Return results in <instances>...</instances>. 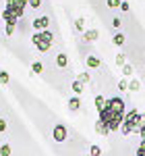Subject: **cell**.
<instances>
[{"label": "cell", "mask_w": 145, "mask_h": 156, "mask_svg": "<svg viewBox=\"0 0 145 156\" xmlns=\"http://www.w3.org/2000/svg\"><path fill=\"white\" fill-rule=\"evenodd\" d=\"M124 108H126V104H124L122 98H110V100H106V106L99 110V119L108 125L110 131L120 129L122 121H124V115H126Z\"/></svg>", "instance_id": "1"}, {"label": "cell", "mask_w": 145, "mask_h": 156, "mask_svg": "<svg viewBox=\"0 0 145 156\" xmlns=\"http://www.w3.org/2000/svg\"><path fill=\"white\" fill-rule=\"evenodd\" d=\"M143 125H145V115H141L137 108H131V110L124 115L120 131H122V135H129V133H133V131H139Z\"/></svg>", "instance_id": "2"}, {"label": "cell", "mask_w": 145, "mask_h": 156, "mask_svg": "<svg viewBox=\"0 0 145 156\" xmlns=\"http://www.w3.org/2000/svg\"><path fill=\"white\" fill-rule=\"evenodd\" d=\"M52 40H54L52 31L44 29V31H37V34H33V37H31V44H33V46H35L39 52H48V50L52 48Z\"/></svg>", "instance_id": "3"}, {"label": "cell", "mask_w": 145, "mask_h": 156, "mask_svg": "<svg viewBox=\"0 0 145 156\" xmlns=\"http://www.w3.org/2000/svg\"><path fill=\"white\" fill-rule=\"evenodd\" d=\"M25 6H29V0H6V9L15 12V17H23Z\"/></svg>", "instance_id": "4"}, {"label": "cell", "mask_w": 145, "mask_h": 156, "mask_svg": "<svg viewBox=\"0 0 145 156\" xmlns=\"http://www.w3.org/2000/svg\"><path fill=\"white\" fill-rule=\"evenodd\" d=\"M52 135H54V140L56 142H64L66 140V127L62 125V123H58V125H54V131H52Z\"/></svg>", "instance_id": "5"}, {"label": "cell", "mask_w": 145, "mask_h": 156, "mask_svg": "<svg viewBox=\"0 0 145 156\" xmlns=\"http://www.w3.org/2000/svg\"><path fill=\"white\" fill-rule=\"evenodd\" d=\"M31 25H33V29H35V31H44V29H48L50 19H48V17H37Z\"/></svg>", "instance_id": "6"}, {"label": "cell", "mask_w": 145, "mask_h": 156, "mask_svg": "<svg viewBox=\"0 0 145 156\" xmlns=\"http://www.w3.org/2000/svg\"><path fill=\"white\" fill-rule=\"evenodd\" d=\"M96 131L99 133V135H108L110 129H108V125H106L102 119H97V121H96Z\"/></svg>", "instance_id": "7"}, {"label": "cell", "mask_w": 145, "mask_h": 156, "mask_svg": "<svg viewBox=\"0 0 145 156\" xmlns=\"http://www.w3.org/2000/svg\"><path fill=\"white\" fill-rule=\"evenodd\" d=\"M85 65H87L89 69H97V67H99V58H97L96 54H89L87 60H85Z\"/></svg>", "instance_id": "8"}, {"label": "cell", "mask_w": 145, "mask_h": 156, "mask_svg": "<svg viewBox=\"0 0 145 156\" xmlns=\"http://www.w3.org/2000/svg\"><path fill=\"white\" fill-rule=\"evenodd\" d=\"M2 19H4L6 23H17V17H15V12L8 11V9H4V12H2Z\"/></svg>", "instance_id": "9"}, {"label": "cell", "mask_w": 145, "mask_h": 156, "mask_svg": "<svg viewBox=\"0 0 145 156\" xmlns=\"http://www.w3.org/2000/svg\"><path fill=\"white\" fill-rule=\"evenodd\" d=\"M69 108H71V110H79V108H81V98L72 96L71 100H69Z\"/></svg>", "instance_id": "10"}, {"label": "cell", "mask_w": 145, "mask_h": 156, "mask_svg": "<svg viewBox=\"0 0 145 156\" xmlns=\"http://www.w3.org/2000/svg\"><path fill=\"white\" fill-rule=\"evenodd\" d=\"M97 37H99L97 29H89V31H85V40H87V42H96Z\"/></svg>", "instance_id": "11"}, {"label": "cell", "mask_w": 145, "mask_h": 156, "mask_svg": "<svg viewBox=\"0 0 145 156\" xmlns=\"http://www.w3.org/2000/svg\"><path fill=\"white\" fill-rule=\"evenodd\" d=\"M56 65H58V67H60V69H64V67H66V65H69V58H66V54H58V56H56Z\"/></svg>", "instance_id": "12"}, {"label": "cell", "mask_w": 145, "mask_h": 156, "mask_svg": "<svg viewBox=\"0 0 145 156\" xmlns=\"http://www.w3.org/2000/svg\"><path fill=\"white\" fill-rule=\"evenodd\" d=\"M71 90L77 94V96H81V92H83V83H81L79 79H75V81H72V85H71Z\"/></svg>", "instance_id": "13"}, {"label": "cell", "mask_w": 145, "mask_h": 156, "mask_svg": "<svg viewBox=\"0 0 145 156\" xmlns=\"http://www.w3.org/2000/svg\"><path fill=\"white\" fill-rule=\"evenodd\" d=\"M139 87H141V81L139 79H131L129 81V92H139Z\"/></svg>", "instance_id": "14"}, {"label": "cell", "mask_w": 145, "mask_h": 156, "mask_svg": "<svg viewBox=\"0 0 145 156\" xmlns=\"http://www.w3.org/2000/svg\"><path fill=\"white\" fill-rule=\"evenodd\" d=\"M104 106H106V98L97 94V96H96V108H97V112H99V110H102Z\"/></svg>", "instance_id": "15"}, {"label": "cell", "mask_w": 145, "mask_h": 156, "mask_svg": "<svg viewBox=\"0 0 145 156\" xmlns=\"http://www.w3.org/2000/svg\"><path fill=\"white\" fill-rule=\"evenodd\" d=\"M133 73H135L133 65H122V75H124V77H131Z\"/></svg>", "instance_id": "16"}, {"label": "cell", "mask_w": 145, "mask_h": 156, "mask_svg": "<svg viewBox=\"0 0 145 156\" xmlns=\"http://www.w3.org/2000/svg\"><path fill=\"white\" fill-rule=\"evenodd\" d=\"M11 152H12V150H11V146H8V144L0 146V156H11Z\"/></svg>", "instance_id": "17"}, {"label": "cell", "mask_w": 145, "mask_h": 156, "mask_svg": "<svg viewBox=\"0 0 145 156\" xmlns=\"http://www.w3.org/2000/svg\"><path fill=\"white\" fill-rule=\"evenodd\" d=\"M112 42H114L116 46H122V44H124V36H122V34H116V36L112 37Z\"/></svg>", "instance_id": "18"}, {"label": "cell", "mask_w": 145, "mask_h": 156, "mask_svg": "<svg viewBox=\"0 0 145 156\" xmlns=\"http://www.w3.org/2000/svg\"><path fill=\"white\" fill-rule=\"evenodd\" d=\"M8 81H11V77H8V73H6V71H0V83H2V85H6Z\"/></svg>", "instance_id": "19"}, {"label": "cell", "mask_w": 145, "mask_h": 156, "mask_svg": "<svg viewBox=\"0 0 145 156\" xmlns=\"http://www.w3.org/2000/svg\"><path fill=\"white\" fill-rule=\"evenodd\" d=\"M118 90H120V92H129V81H126V79H120V81H118Z\"/></svg>", "instance_id": "20"}, {"label": "cell", "mask_w": 145, "mask_h": 156, "mask_svg": "<svg viewBox=\"0 0 145 156\" xmlns=\"http://www.w3.org/2000/svg\"><path fill=\"white\" fill-rule=\"evenodd\" d=\"M31 71L33 73H42L44 71V65H42V62H33V65H31Z\"/></svg>", "instance_id": "21"}, {"label": "cell", "mask_w": 145, "mask_h": 156, "mask_svg": "<svg viewBox=\"0 0 145 156\" xmlns=\"http://www.w3.org/2000/svg\"><path fill=\"white\" fill-rule=\"evenodd\" d=\"M116 65H126V58H124V54H122V52H118V54H116Z\"/></svg>", "instance_id": "22"}, {"label": "cell", "mask_w": 145, "mask_h": 156, "mask_svg": "<svg viewBox=\"0 0 145 156\" xmlns=\"http://www.w3.org/2000/svg\"><path fill=\"white\" fill-rule=\"evenodd\" d=\"M89 154H91V156H99V154H102V148H99V146H91Z\"/></svg>", "instance_id": "23"}, {"label": "cell", "mask_w": 145, "mask_h": 156, "mask_svg": "<svg viewBox=\"0 0 145 156\" xmlns=\"http://www.w3.org/2000/svg\"><path fill=\"white\" fill-rule=\"evenodd\" d=\"M120 2L122 0H108V6L110 9H120Z\"/></svg>", "instance_id": "24"}, {"label": "cell", "mask_w": 145, "mask_h": 156, "mask_svg": "<svg viewBox=\"0 0 145 156\" xmlns=\"http://www.w3.org/2000/svg\"><path fill=\"white\" fill-rule=\"evenodd\" d=\"M77 79H79L81 83H87V81H89V73H79V77H77Z\"/></svg>", "instance_id": "25"}, {"label": "cell", "mask_w": 145, "mask_h": 156, "mask_svg": "<svg viewBox=\"0 0 145 156\" xmlns=\"http://www.w3.org/2000/svg\"><path fill=\"white\" fill-rule=\"evenodd\" d=\"M137 156H145V140L139 144V148H137Z\"/></svg>", "instance_id": "26"}, {"label": "cell", "mask_w": 145, "mask_h": 156, "mask_svg": "<svg viewBox=\"0 0 145 156\" xmlns=\"http://www.w3.org/2000/svg\"><path fill=\"white\" fill-rule=\"evenodd\" d=\"M15 25L17 23H6V36H12L15 34Z\"/></svg>", "instance_id": "27"}, {"label": "cell", "mask_w": 145, "mask_h": 156, "mask_svg": "<svg viewBox=\"0 0 145 156\" xmlns=\"http://www.w3.org/2000/svg\"><path fill=\"white\" fill-rule=\"evenodd\" d=\"M75 29H77V31H83L85 27H83V19H77V21H75Z\"/></svg>", "instance_id": "28"}, {"label": "cell", "mask_w": 145, "mask_h": 156, "mask_svg": "<svg viewBox=\"0 0 145 156\" xmlns=\"http://www.w3.org/2000/svg\"><path fill=\"white\" fill-rule=\"evenodd\" d=\"M29 6L31 9H39L42 6V0H29Z\"/></svg>", "instance_id": "29"}, {"label": "cell", "mask_w": 145, "mask_h": 156, "mask_svg": "<svg viewBox=\"0 0 145 156\" xmlns=\"http://www.w3.org/2000/svg\"><path fill=\"white\" fill-rule=\"evenodd\" d=\"M120 11L129 12V2H126V0H122V2H120Z\"/></svg>", "instance_id": "30"}, {"label": "cell", "mask_w": 145, "mask_h": 156, "mask_svg": "<svg viewBox=\"0 0 145 156\" xmlns=\"http://www.w3.org/2000/svg\"><path fill=\"white\" fill-rule=\"evenodd\" d=\"M2 131H6V121L4 119H0V133Z\"/></svg>", "instance_id": "31"}, {"label": "cell", "mask_w": 145, "mask_h": 156, "mask_svg": "<svg viewBox=\"0 0 145 156\" xmlns=\"http://www.w3.org/2000/svg\"><path fill=\"white\" fill-rule=\"evenodd\" d=\"M120 25H122L120 19H114V21H112V27H120Z\"/></svg>", "instance_id": "32"}, {"label": "cell", "mask_w": 145, "mask_h": 156, "mask_svg": "<svg viewBox=\"0 0 145 156\" xmlns=\"http://www.w3.org/2000/svg\"><path fill=\"white\" fill-rule=\"evenodd\" d=\"M139 133H141V137H143V140H145V125H143V127H141V129H139Z\"/></svg>", "instance_id": "33"}, {"label": "cell", "mask_w": 145, "mask_h": 156, "mask_svg": "<svg viewBox=\"0 0 145 156\" xmlns=\"http://www.w3.org/2000/svg\"><path fill=\"white\" fill-rule=\"evenodd\" d=\"M0 19H2V15H0Z\"/></svg>", "instance_id": "34"}, {"label": "cell", "mask_w": 145, "mask_h": 156, "mask_svg": "<svg viewBox=\"0 0 145 156\" xmlns=\"http://www.w3.org/2000/svg\"><path fill=\"white\" fill-rule=\"evenodd\" d=\"M87 156H91V154H87Z\"/></svg>", "instance_id": "35"}]
</instances>
